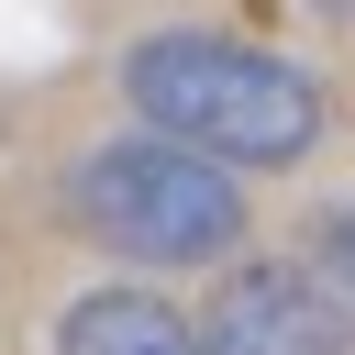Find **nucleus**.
I'll return each mask as SVG.
<instances>
[{
	"instance_id": "nucleus-5",
	"label": "nucleus",
	"mask_w": 355,
	"mask_h": 355,
	"mask_svg": "<svg viewBox=\"0 0 355 355\" xmlns=\"http://www.w3.org/2000/svg\"><path fill=\"white\" fill-rule=\"evenodd\" d=\"M322 266H333V288H355V211L322 222Z\"/></svg>"
},
{
	"instance_id": "nucleus-4",
	"label": "nucleus",
	"mask_w": 355,
	"mask_h": 355,
	"mask_svg": "<svg viewBox=\"0 0 355 355\" xmlns=\"http://www.w3.org/2000/svg\"><path fill=\"white\" fill-rule=\"evenodd\" d=\"M67 355H211V344H200L189 311H166L144 288H100V300L67 311Z\"/></svg>"
},
{
	"instance_id": "nucleus-3",
	"label": "nucleus",
	"mask_w": 355,
	"mask_h": 355,
	"mask_svg": "<svg viewBox=\"0 0 355 355\" xmlns=\"http://www.w3.org/2000/svg\"><path fill=\"white\" fill-rule=\"evenodd\" d=\"M200 344L211 355H355V311L311 266H233Z\"/></svg>"
},
{
	"instance_id": "nucleus-2",
	"label": "nucleus",
	"mask_w": 355,
	"mask_h": 355,
	"mask_svg": "<svg viewBox=\"0 0 355 355\" xmlns=\"http://www.w3.org/2000/svg\"><path fill=\"white\" fill-rule=\"evenodd\" d=\"M78 222L111 244V255H144V266H200L244 233V200L222 166L178 155V144H100L78 166Z\"/></svg>"
},
{
	"instance_id": "nucleus-1",
	"label": "nucleus",
	"mask_w": 355,
	"mask_h": 355,
	"mask_svg": "<svg viewBox=\"0 0 355 355\" xmlns=\"http://www.w3.org/2000/svg\"><path fill=\"white\" fill-rule=\"evenodd\" d=\"M133 111L178 144V155H233V166H288L322 133V89L311 67H288L277 44H233V33H144L122 55Z\"/></svg>"
}]
</instances>
